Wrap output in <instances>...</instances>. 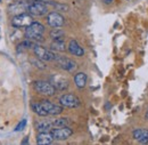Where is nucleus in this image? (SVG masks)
Masks as SVG:
<instances>
[{"mask_svg":"<svg viewBox=\"0 0 148 145\" xmlns=\"http://www.w3.org/2000/svg\"><path fill=\"white\" fill-rule=\"evenodd\" d=\"M103 1H104L106 5H111V3L113 2V1H114V0H103Z\"/></svg>","mask_w":148,"mask_h":145,"instance_id":"obj_24","label":"nucleus"},{"mask_svg":"<svg viewBox=\"0 0 148 145\" xmlns=\"http://www.w3.org/2000/svg\"><path fill=\"white\" fill-rule=\"evenodd\" d=\"M31 1H33V2H34V1H42V2H46L47 0H31Z\"/></svg>","mask_w":148,"mask_h":145,"instance_id":"obj_27","label":"nucleus"},{"mask_svg":"<svg viewBox=\"0 0 148 145\" xmlns=\"http://www.w3.org/2000/svg\"><path fill=\"white\" fill-rule=\"evenodd\" d=\"M133 138L139 142L140 144H147L148 143V129H143V128H139V129H136L133 131Z\"/></svg>","mask_w":148,"mask_h":145,"instance_id":"obj_12","label":"nucleus"},{"mask_svg":"<svg viewBox=\"0 0 148 145\" xmlns=\"http://www.w3.org/2000/svg\"><path fill=\"white\" fill-rule=\"evenodd\" d=\"M53 127H66L70 126V120L67 118H59V119H54L51 120Z\"/></svg>","mask_w":148,"mask_h":145,"instance_id":"obj_20","label":"nucleus"},{"mask_svg":"<svg viewBox=\"0 0 148 145\" xmlns=\"http://www.w3.org/2000/svg\"><path fill=\"white\" fill-rule=\"evenodd\" d=\"M31 108L33 110V112H36L40 117H47L48 115V113L45 111L43 106L41 105V103H33V104H31Z\"/></svg>","mask_w":148,"mask_h":145,"instance_id":"obj_19","label":"nucleus"},{"mask_svg":"<svg viewBox=\"0 0 148 145\" xmlns=\"http://www.w3.org/2000/svg\"><path fill=\"white\" fill-rule=\"evenodd\" d=\"M33 63H34V64H37V65H36L37 68H40V69H45V68H46V66H45V64H42L41 62H38V61H33Z\"/></svg>","mask_w":148,"mask_h":145,"instance_id":"obj_23","label":"nucleus"},{"mask_svg":"<svg viewBox=\"0 0 148 145\" xmlns=\"http://www.w3.org/2000/svg\"><path fill=\"white\" fill-rule=\"evenodd\" d=\"M27 143V137H25V139L23 141V144H26Z\"/></svg>","mask_w":148,"mask_h":145,"instance_id":"obj_26","label":"nucleus"},{"mask_svg":"<svg viewBox=\"0 0 148 145\" xmlns=\"http://www.w3.org/2000/svg\"><path fill=\"white\" fill-rule=\"evenodd\" d=\"M64 36H65L64 31L58 28H54V30L50 32V37L53 38V40H63Z\"/></svg>","mask_w":148,"mask_h":145,"instance_id":"obj_21","label":"nucleus"},{"mask_svg":"<svg viewBox=\"0 0 148 145\" xmlns=\"http://www.w3.org/2000/svg\"><path fill=\"white\" fill-rule=\"evenodd\" d=\"M59 104L63 108L74 109L80 105V99L73 94H64L59 97Z\"/></svg>","mask_w":148,"mask_h":145,"instance_id":"obj_5","label":"nucleus"},{"mask_svg":"<svg viewBox=\"0 0 148 145\" xmlns=\"http://www.w3.org/2000/svg\"><path fill=\"white\" fill-rule=\"evenodd\" d=\"M50 133H51L54 139H56V141H65V139H67L69 137L72 136L73 130L69 127V126H66V127L53 128L50 130Z\"/></svg>","mask_w":148,"mask_h":145,"instance_id":"obj_4","label":"nucleus"},{"mask_svg":"<svg viewBox=\"0 0 148 145\" xmlns=\"http://www.w3.org/2000/svg\"><path fill=\"white\" fill-rule=\"evenodd\" d=\"M27 10L33 16H43L48 13V7L42 1H34L29 5Z\"/></svg>","mask_w":148,"mask_h":145,"instance_id":"obj_6","label":"nucleus"},{"mask_svg":"<svg viewBox=\"0 0 148 145\" xmlns=\"http://www.w3.org/2000/svg\"><path fill=\"white\" fill-rule=\"evenodd\" d=\"M33 52H34L36 56L41 61H54L57 57L51 49H47V48H45L42 46H39V45L33 47Z\"/></svg>","mask_w":148,"mask_h":145,"instance_id":"obj_3","label":"nucleus"},{"mask_svg":"<svg viewBox=\"0 0 148 145\" xmlns=\"http://www.w3.org/2000/svg\"><path fill=\"white\" fill-rule=\"evenodd\" d=\"M26 119H23L21 122H19L18 125L16 126V128H15V131H21V130H23L24 128H25V126H26Z\"/></svg>","mask_w":148,"mask_h":145,"instance_id":"obj_22","label":"nucleus"},{"mask_svg":"<svg viewBox=\"0 0 148 145\" xmlns=\"http://www.w3.org/2000/svg\"><path fill=\"white\" fill-rule=\"evenodd\" d=\"M33 18L29 14H19V15H15L13 19H12V25L14 28H26L29 26L31 23H33Z\"/></svg>","mask_w":148,"mask_h":145,"instance_id":"obj_7","label":"nucleus"},{"mask_svg":"<svg viewBox=\"0 0 148 145\" xmlns=\"http://www.w3.org/2000/svg\"><path fill=\"white\" fill-rule=\"evenodd\" d=\"M43 32H45V26L39 22H33L29 26H26L25 37L29 40H40L42 39Z\"/></svg>","mask_w":148,"mask_h":145,"instance_id":"obj_1","label":"nucleus"},{"mask_svg":"<svg viewBox=\"0 0 148 145\" xmlns=\"http://www.w3.org/2000/svg\"><path fill=\"white\" fill-rule=\"evenodd\" d=\"M50 82L56 88V90H66L69 88V80L59 74H53L50 77Z\"/></svg>","mask_w":148,"mask_h":145,"instance_id":"obj_8","label":"nucleus"},{"mask_svg":"<svg viewBox=\"0 0 148 145\" xmlns=\"http://www.w3.org/2000/svg\"><path fill=\"white\" fill-rule=\"evenodd\" d=\"M27 7H29V5H26L22 1H16L9 7V12L14 15H19V14L25 13L27 10Z\"/></svg>","mask_w":148,"mask_h":145,"instance_id":"obj_13","label":"nucleus"},{"mask_svg":"<svg viewBox=\"0 0 148 145\" xmlns=\"http://www.w3.org/2000/svg\"><path fill=\"white\" fill-rule=\"evenodd\" d=\"M41 105L43 106L45 111L48 113V115H57L63 112V106L59 104H54L49 101H41Z\"/></svg>","mask_w":148,"mask_h":145,"instance_id":"obj_9","label":"nucleus"},{"mask_svg":"<svg viewBox=\"0 0 148 145\" xmlns=\"http://www.w3.org/2000/svg\"><path fill=\"white\" fill-rule=\"evenodd\" d=\"M47 23L51 28H62L64 25L65 21H64V17L59 13L53 12V13H49L48 14V16H47Z\"/></svg>","mask_w":148,"mask_h":145,"instance_id":"obj_10","label":"nucleus"},{"mask_svg":"<svg viewBox=\"0 0 148 145\" xmlns=\"http://www.w3.org/2000/svg\"><path fill=\"white\" fill-rule=\"evenodd\" d=\"M53 122L51 120H42L37 124V129L39 131H49L53 129Z\"/></svg>","mask_w":148,"mask_h":145,"instance_id":"obj_17","label":"nucleus"},{"mask_svg":"<svg viewBox=\"0 0 148 145\" xmlns=\"http://www.w3.org/2000/svg\"><path fill=\"white\" fill-rule=\"evenodd\" d=\"M54 141V137L50 131H40V134L37 136V143L40 145L51 144Z\"/></svg>","mask_w":148,"mask_h":145,"instance_id":"obj_14","label":"nucleus"},{"mask_svg":"<svg viewBox=\"0 0 148 145\" xmlns=\"http://www.w3.org/2000/svg\"><path fill=\"white\" fill-rule=\"evenodd\" d=\"M33 88L37 93L45 95V96H54L56 94V88L53 86V84L50 81H43V80L34 81Z\"/></svg>","mask_w":148,"mask_h":145,"instance_id":"obj_2","label":"nucleus"},{"mask_svg":"<svg viewBox=\"0 0 148 145\" xmlns=\"http://www.w3.org/2000/svg\"><path fill=\"white\" fill-rule=\"evenodd\" d=\"M50 49L56 50V52H65L66 50V46L64 40H54L50 45Z\"/></svg>","mask_w":148,"mask_h":145,"instance_id":"obj_18","label":"nucleus"},{"mask_svg":"<svg viewBox=\"0 0 148 145\" xmlns=\"http://www.w3.org/2000/svg\"><path fill=\"white\" fill-rule=\"evenodd\" d=\"M56 61H57V63H58V65L63 69V70H65V71H69V72H72L74 71L75 69H76V63L72 61V59H70V58H67V57H62V56H57L56 57Z\"/></svg>","mask_w":148,"mask_h":145,"instance_id":"obj_11","label":"nucleus"},{"mask_svg":"<svg viewBox=\"0 0 148 145\" xmlns=\"http://www.w3.org/2000/svg\"><path fill=\"white\" fill-rule=\"evenodd\" d=\"M69 52L72 55H75V56H83L84 55V50L83 48L79 45V42L76 40H71L70 44H69Z\"/></svg>","mask_w":148,"mask_h":145,"instance_id":"obj_15","label":"nucleus"},{"mask_svg":"<svg viewBox=\"0 0 148 145\" xmlns=\"http://www.w3.org/2000/svg\"><path fill=\"white\" fill-rule=\"evenodd\" d=\"M145 119L148 121V109H147V112H146V114H145Z\"/></svg>","mask_w":148,"mask_h":145,"instance_id":"obj_25","label":"nucleus"},{"mask_svg":"<svg viewBox=\"0 0 148 145\" xmlns=\"http://www.w3.org/2000/svg\"><path fill=\"white\" fill-rule=\"evenodd\" d=\"M74 82L77 88H84L87 85V74L83 72H79L74 75Z\"/></svg>","mask_w":148,"mask_h":145,"instance_id":"obj_16","label":"nucleus"}]
</instances>
